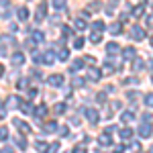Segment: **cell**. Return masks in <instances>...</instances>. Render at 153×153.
I'll return each instance as SVG.
<instances>
[{"mask_svg": "<svg viewBox=\"0 0 153 153\" xmlns=\"http://www.w3.org/2000/svg\"><path fill=\"white\" fill-rule=\"evenodd\" d=\"M131 35H133L135 41H143V39H145V29L139 27V25H135V27L131 29Z\"/></svg>", "mask_w": 153, "mask_h": 153, "instance_id": "1", "label": "cell"}, {"mask_svg": "<svg viewBox=\"0 0 153 153\" xmlns=\"http://www.w3.org/2000/svg\"><path fill=\"white\" fill-rule=\"evenodd\" d=\"M151 133H153V127H151V123H143L141 127H139V135H141L143 139H147V137H151Z\"/></svg>", "mask_w": 153, "mask_h": 153, "instance_id": "2", "label": "cell"}, {"mask_svg": "<svg viewBox=\"0 0 153 153\" xmlns=\"http://www.w3.org/2000/svg\"><path fill=\"white\" fill-rule=\"evenodd\" d=\"M47 82H49V86H53V88H61V86H63V76H61V74H55V76L49 78Z\"/></svg>", "mask_w": 153, "mask_h": 153, "instance_id": "3", "label": "cell"}, {"mask_svg": "<svg viewBox=\"0 0 153 153\" xmlns=\"http://www.w3.org/2000/svg\"><path fill=\"white\" fill-rule=\"evenodd\" d=\"M45 14H47V4L43 2V4H39V8H37V12H35V21L39 23V21H43L45 19Z\"/></svg>", "mask_w": 153, "mask_h": 153, "instance_id": "4", "label": "cell"}, {"mask_svg": "<svg viewBox=\"0 0 153 153\" xmlns=\"http://www.w3.org/2000/svg\"><path fill=\"white\" fill-rule=\"evenodd\" d=\"M84 114H86V118H88L90 123H96V120H98V112H96L94 108H86Z\"/></svg>", "mask_w": 153, "mask_h": 153, "instance_id": "5", "label": "cell"}, {"mask_svg": "<svg viewBox=\"0 0 153 153\" xmlns=\"http://www.w3.org/2000/svg\"><path fill=\"white\" fill-rule=\"evenodd\" d=\"M41 61H43V63H47V65H51V63L55 61V57H53V51H47V53H43V55H41Z\"/></svg>", "mask_w": 153, "mask_h": 153, "instance_id": "6", "label": "cell"}, {"mask_svg": "<svg viewBox=\"0 0 153 153\" xmlns=\"http://www.w3.org/2000/svg\"><path fill=\"white\" fill-rule=\"evenodd\" d=\"M45 114H47V106H45V104H41V106H37V108H35V117L37 118H43Z\"/></svg>", "mask_w": 153, "mask_h": 153, "instance_id": "7", "label": "cell"}, {"mask_svg": "<svg viewBox=\"0 0 153 153\" xmlns=\"http://www.w3.org/2000/svg\"><path fill=\"white\" fill-rule=\"evenodd\" d=\"M12 63H14V65H23L25 63V55L23 53H14V55H12Z\"/></svg>", "mask_w": 153, "mask_h": 153, "instance_id": "8", "label": "cell"}, {"mask_svg": "<svg viewBox=\"0 0 153 153\" xmlns=\"http://www.w3.org/2000/svg\"><path fill=\"white\" fill-rule=\"evenodd\" d=\"M133 118H135V112H131V110H127V112L120 114V120H123V123H131Z\"/></svg>", "mask_w": 153, "mask_h": 153, "instance_id": "9", "label": "cell"}, {"mask_svg": "<svg viewBox=\"0 0 153 153\" xmlns=\"http://www.w3.org/2000/svg\"><path fill=\"white\" fill-rule=\"evenodd\" d=\"M98 143H100L102 147H108V145L112 143V139H110L108 135H100V137H98Z\"/></svg>", "mask_w": 153, "mask_h": 153, "instance_id": "10", "label": "cell"}, {"mask_svg": "<svg viewBox=\"0 0 153 153\" xmlns=\"http://www.w3.org/2000/svg\"><path fill=\"white\" fill-rule=\"evenodd\" d=\"M100 76H102V74H100L98 70H90V71H88V78H90L92 82H98V80H100Z\"/></svg>", "mask_w": 153, "mask_h": 153, "instance_id": "11", "label": "cell"}, {"mask_svg": "<svg viewBox=\"0 0 153 153\" xmlns=\"http://www.w3.org/2000/svg\"><path fill=\"white\" fill-rule=\"evenodd\" d=\"M14 125L19 127V131H23V133H29V131H31V127H29L27 123H23V120H14Z\"/></svg>", "mask_w": 153, "mask_h": 153, "instance_id": "12", "label": "cell"}, {"mask_svg": "<svg viewBox=\"0 0 153 153\" xmlns=\"http://www.w3.org/2000/svg\"><path fill=\"white\" fill-rule=\"evenodd\" d=\"M141 70H143V59L135 57L133 59V71H141Z\"/></svg>", "mask_w": 153, "mask_h": 153, "instance_id": "13", "label": "cell"}, {"mask_svg": "<svg viewBox=\"0 0 153 153\" xmlns=\"http://www.w3.org/2000/svg\"><path fill=\"white\" fill-rule=\"evenodd\" d=\"M31 41H33V43H41V41H43V33H41V31H33Z\"/></svg>", "mask_w": 153, "mask_h": 153, "instance_id": "14", "label": "cell"}, {"mask_svg": "<svg viewBox=\"0 0 153 153\" xmlns=\"http://www.w3.org/2000/svg\"><path fill=\"white\" fill-rule=\"evenodd\" d=\"M123 55H125L127 59H135V57H137V55H135V49H133V47H127L125 51H123Z\"/></svg>", "mask_w": 153, "mask_h": 153, "instance_id": "15", "label": "cell"}, {"mask_svg": "<svg viewBox=\"0 0 153 153\" xmlns=\"http://www.w3.org/2000/svg\"><path fill=\"white\" fill-rule=\"evenodd\" d=\"M120 31H123V25H120V23H114V25H110V33H112V35H118Z\"/></svg>", "mask_w": 153, "mask_h": 153, "instance_id": "16", "label": "cell"}, {"mask_svg": "<svg viewBox=\"0 0 153 153\" xmlns=\"http://www.w3.org/2000/svg\"><path fill=\"white\" fill-rule=\"evenodd\" d=\"M47 147H49V145H45L43 141H37L35 143V149H37V151H41V153H47Z\"/></svg>", "mask_w": 153, "mask_h": 153, "instance_id": "17", "label": "cell"}, {"mask_svg": "<svg viewBox=\"0 0 153 153\" xmlns=\"http://www.w3.org/2000/svg\"><path fill=\"white\" fill-rule=\"evenodd\" d=\"M6 102H8V108H16V106H19V98H16V96H8Z\"/></svg>", "mask_w": 153, "mask_h": 153, "instance_id": "18", "label": "cell"}, {"mask_svg": "<svg viewBox=\"0 0 153 153\" xmlns=\"http://www.w3.org/2000/svg\"><path fill=\"white\" fill-rule=\"evenodd\" d=\"M16 16H19V19H21V21H25V19H27V16H29V10H27V8H19V10H16Z\"/></svg>", "mask_w": 153, "mask_h": 153, "instance_id": "19", "label": "cell"}, {"mask_svg": "<svg viewBox=\"0 0 153 153\" xmlns=\"http://www.w3.org/2000/svg\"><path fill=\"white\" fill-rule=\"evenodd\" d=\"M117 51H118L117 43H108V45H106V53H110V55H112V53H117Z\"/></svg>", "mask_w": 153, "mask_h": 153, "instance_id": "20", "label": "cell"}, {"mask_svg": "<svg viewBox=\"0 0 153 153\" xmlns=\"http://www.w3.org/2000/svg\"><path fill=\"white\" fill-rule=\"evenodd\" d=\"M74 27H76L78 31H84V29H86V23H84L82 19H76V21H74Z\"/></svg>", "mask_w": 153, "mask_h": 153, "instance_id": "21", "label": "cell"}, {"mask_svg": "<svg viewBox=\"0 0 153 153\" xmlns=\"http://www.w3.org/2000/svg\"><path fill=\"white\" fill-rule=\"evenodd\" d=\"M106 27H104V23L102 21H96L94 23V33H100V31H104Z\"/></svg>", "mask_w": 153, "mask_h": 153, "instance_id": "22", "label": "cell"}, {"mask_svg": "<svg viewBox=\"0 0 153 153\" xmlns=\"http://www.w3.org/2000/svg\"><path fill=\"white\" fill-rule=\"evenodd\" d=\"M112 71H114V68H112L110 63H104V65H102V74H106V76H110Z\"/></svg>", "mask_w": 153, "mask_h": 153, "instance_id": "23", "label": "cell"}, {"mask_svg": "<svg viewBox=\"0 0 153 153\" xmlns=\"http://www.w3.org/2000/svg\"><path fill=\"white\" fill-rule=\"evenodd\" d=\"M6 139H8V129L0 127V141H6Z\"/></svg>", "mask_w": 153, "mask_h": 153, "instance_id": "24", "label": "cell"}, {"mask_svg": "<svg viewBox=\"0 0 153 153\" xmlns=\"http://www.w3.org/2000/svg\"><path fill=\"white\" fill-rule=\"evenodd\" d=\"M120 137H123V139H131V137H133V131L131 129H123L120 131Z\"/></svg>", "mask_w": 153, "mask_h": 153, "instance_id": "25", "label": "cell"}, {"mask_svg": "<svg viewBox=\"0 0 153 153\" xmlns=\"http://www.w3.org/2000/svg\"><path fill=\"white\" fill-rule=\"evenodd\" d=\"M68 57H70V51H68V49H61V51H59V59H61V61H68Z\"/></svg>", "mask_w": 153, "mask_h": 153, "instance_id": "26", "label": "cell"}, {"mask_svg": "<svg viewBox=\"0 0 153 153\" xmlns=\"http://www.w3.org/2000/svg\"><path fill=\"white\" fill-rule=\"evenodd\" d=\"M65 6V0H53V8H57V10H61Z\"/></svg>", "mask_w": 153, "mask_h": 153, "instance_id": "27", "label": "cell"}, {"mask_svg": "<svg viewBox=\"0 0 153 153\" xmlns=\"http://www.w3.org/2000/svg\"><path fill=\"white\" fill-rule=\"evenodd\" d=\"M145 106L153 108V92H151V94H147V96H145Z\"/></svg>", "mask_w": 153, "mask_h": 153, "instance_id": "28", "label": "cell"}, {"mask_svg": "<svg viewBox=\"0 0 153 153\" xmlns=\"http://www.w3.org/2000/svg\"><path fill=\"white\" fill-rule=\"evenodd\" d=\"M74 47H76V49H82L84 47V39H82V37H78V39L74 41Z\"/></svg>", "mask_w": 153, "mask_h": 153, "instance_id": "29", "label": "cell"}, {"mask_svg": "<svg viewBox=\"0 0 153 153\" xmlns=\"http://www.w3.org/2000/svg\"><path fill=\"white\" fill-rule=\"evenodd\" d=\"M55 112H57V114H61V112H65V104H63V102H59V104H55Z\"/></svg>", "mask_w": 153, "mask_h": 153, "instance_id": "30", "label": "cell"}, {"mask_svg": "<svg viewBox=\"0 0 153 153\" xmlns=\"http://www.w3.org/2000/svg\"><path fill=\"white\" fill-rule=\"evenodd\" d=\"M45 131H47V133H53V131H57V125H55V123H47Z\"/></svg>", "mask_w": 153, "mask_h": 153, "instance_id": "31", "label": "cell"}, {"mask_svg": "<svg viewBox=\"0 0 153 153\" xmlns=\"http://www.w3.org/2000/svg\"><path fill=\"white\" fill-rule=\"evenodd\" d=\"M55 151H59V143H53L47 147V153H55Z\"/></svg>", "mask_w": 153, "mask_h": 153, "instance_id": "32", "label": "cell"}, {"mask_svg": "<svg viewBox=\"0 0 153 153\" xmlns=\"http://www.w3.org/2000/svg\"><path fill=\"white\" fill-rule=\"evenodd\" d=\"M16 145H19L21 149H27V141H25L23 137H19V139H16Z\"/></svg>", "mask_w": 153, "mask_h": 153, "instance_id": "33", "label": "cell"}, {"mask_svg": "<svg viewBox=\"0 0 153 153\" xmlns=\"http://www.w3.org/2000/svg\"><path fill=\"white\" fill-rule=\"evenodd\" d=\"M82 65H84V61H74L71 63V70H82Z\"/></svg>", "mask_w": 153, "mask_h": 153, "instance_id": "34", "label": "cell"}, {"mask_svg": "<svg viewBox=\"0 0 153 153\" xmlns=\"http://www.w3.org/2000/svg\"><path fill=\"white\" fill-rule=\"evenodd\" d=\"M16 88H19V90H25V88H27V80H19V84H16Z\"/></svg>", "mask_w": 153, "mask_h": 153, "instance_id": "35", "label": "cell"}, {"mask_svg": "<svg viewBox=\"0 0 153 153\" xmlns=\"http://www.w3.org/2000/svg\"><path fill=\"white\" fill-rule=\"evenodd\" d=\"M90 41H92V43H98V41H100V33H92Z\"/></svg>", "mask_w": 153, "mask_h": 153, "instance_id": "36", "label": "cell"}, {"mask_svg": "<svg viewBox=\"0 0 153 153\" xmlns=\"http://www.w3.org/2000/svg\"><path fill=\"white\" fill-rule=\"evenodd\" d=\"M33 63H41V53H33Z\"/></svg>", "mask_w": 153, "mask_h": 153, "instance_id": "37", "label": "cell"}, {"mask_svg": "<svg viewBox=\"0 0 153 153\" xmlns=\"http://www.w3.org/2000/svg\"><path fill=\"white\" fill-rule=\"evenodd\" d=\"M74 153H86L84 145H78V147H74Z\"/></svg>", "mask_w": 153, "mask_h": 153, "instance_id": "38", "label": "cell"}, {"mask_svg": "<svg viewBox=\"0 0 153 153\" xmlns=\"http://www.w3.org/2000/svg\"><path fill=\"white\" fill-rule=\"evenodd\" d=\"M23 112H31V102H25L23 104Z\"/></svg>", "mask_w": 153, "mask_h": 153, "instance_id": "39", "label": "cell"}, {"mask_svg": "<svg viewBox=\"0 0 153 153\" xmlns=\"http://www.w3.org/2000/svg\"><path fill=\"white\" fill-rule=\"evenodd\" d=\"M98 8H100V2H92L90 4V10H98Z\"/></svg>", "mask_w": 153, "mask_h": 153, "instance_id": "40", "label": "cell"}, {"mask_svg": "<svg viewBox=\"0 0 153 153\" xmlns=\"http://www.w3.org/2000/svg\"><path fill=\"white\" fill-rule=\"evenodd\" d=\"M143 14V6H137V8H135V16H141Z\"/></svg>", "mask_w": 153, "mask_h": 153, "instance_id": "41", "label": "cell"}, {"mask_svg": "<svg viewBox=\"0 0 153 153\" xmlns=\"http://www.w3.org/2000/svg\"><path fill=\"white\" fill-rule=\"evenodd\" d=\"M145 23L149 25V27H153V14H149V16H147V19H145Z\"/></svg>", "mask_w": 153, "mask_h": 153, "instance_id": "42", "label": "cell"}, {"mask_svg": "<svg viewBox=\"0 0 153 153\" xmlns=\"http://www.w3.org/2000/svg\"><path fill=\"white\" fill-rule=\"evenodd\" d=\"M82 84H84L82 78H76V80H74V86H82Z\"/></svg>", "mask_w": 153, "mask_h": 153, "instance_id": "43", "label": "cell"}, {"mask_svg": "<svg viewBox=\"0 0 153 153\" xmlns=\"http://www.w3.org/2000/svg\"><path fill=\"white\" fill-rule=\"evenodd\" d=\"M35 96H37V90H35V88H31V90H29V98H35Z\"/></svg>", "mask_w": 153, "mask_h": 153, "instance_id": "44", "label": "cell"}, {"mask_svg": "<svg viewBox=\"0 0 153 153\" xmlns=\"http://www.w3.org/2000/svg\"><path fill=\"white\" fill-rule=\"evenodd\" d=\"M63 35H71V29H70V27H63Z\"/></svg>", "mask_w": 153, "mask_h": 153, "instance_id": "45", "label": "cell"}, {"mask_svg": "<svg viewBox=\"0 0 153 153\" xmlns=\"http://www.w3.org/2000/svg\"><path fill=\"white\" fill-rule=\"evenodd\" d=\"M106 100V94H98V102H104Z\"/></svg>", "mask_w": 153, "mask_h": 153, "instance_id": "46", "label": "cell"}, {"mask_svg": "<svg viewBox=\"0 0 153 153\" xmlns=\"http://www.w3.org/2000/svg\"><path fill=\"white\" fill-rule=\"evenodd\" d=\"M6 117V108H0V118H4Z\"/></svg>", "mask_w": 153, "mask_h": 153, "instance_id": "47", "label": "cell"}, {"mask_svg": "<svg viewBox=\"0 0 153 153\" xmlns=\"http://www.w3.org/2000/svg\"><path fill=\"white\" fill-rule=\"evenodd\" d=\"M125 151V147H123V145H120V147H117V149H114V153H123Z\"/></svg>", "mask_w": 153, "mask_h": 153, "instance_id": "48", "label": "cell"}, {"mask_svg": "<svg viewBox=\"0 0 153 153\" xmlns=\"http://www.w3.org/2000/svg\"><path fill=\"white\" fill-rule=\"evenodd\" d=\"M0 153H12V151H10V149H2Z\"/></svg>", "mask_w": 153, "mask_h": 153, "instance_id": "49", "label": "cell"}, {"mask_svg": "<svg viewBox=\"0 0 153 153\" xmlns=\"http://www.w3.org/2000/svg\"><path fill=\"white\" fill-rule=\"evenodd\" d=\"M0 78H2V68H0Z\"/></svg>", "mask_w": 153, "mask_h": 153, "instance_id": "50", "label": "cell"}, {"mask_svg": "<svg viewBox=\"0 0 153 153\" xmlns=\"http://www.w3.org/2000/svg\"><path fill=\"white\" fill-rule=\"evenodd\" d=\"M151 47H153V37H151Z\"/></svg>", "mask_w": 153, "mask_h": 153, "instance_id": "51", "label": "cell"}, {"mask_svg": "<svg viewBox=\"0 0 153 153\" xmlns=\"http://www.w3.org/2000/svg\"><path fill=\"white\" fill-rule=\"evenodd\" d=\"M151 82H153V74H151Z\"/></svg>", "mask_w": 153, "mask_h": 153, "instance_id": "52", "label": "cell"}]
</instances>
